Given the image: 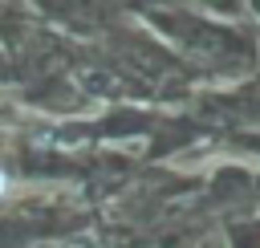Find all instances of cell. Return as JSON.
<instances>
[{
  "label": "cell",
  "instance_id": "cell-1",
  "mask_svg": "<svg viewBox=\"0 0 260 248\" xmlns=\"http://www.w3.org/2000/svg\"><path fill=\"white\" fill-rule=\"evenodd\" d=\"M0 195H8V175L0 171Z\"/></svg>",
  "mask_w": 260,
  "mask_h": 248
}]
</instances>
